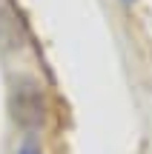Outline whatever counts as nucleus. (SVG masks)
Listing matches in <instances>:
<instances>
[{
	"mask_svg": "<svg viewBox=\"0 0 152 154\" xmlns=\"http://www.w3.org/2000/svg\"><path fill=\"white\" fill-rule=\"evenodd\" d=\"M17 154H37V149H34V146H23Z\"/></svg>",
	"mask_w": 152,
	"mask_h": 154,
	"instance_id": "obj_1",
	"label": "nucleus"
}]
</instances>
